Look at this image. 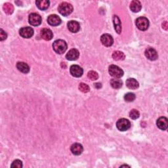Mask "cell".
I'll return each instance as SVG.
<instances>
[{
	"label": "cell",
	"instance_id": "obj_1",
	"mask_svg": "<svg viewBox=\"0 0 168 168\" xmlns=\"http://www.w3.org/2000/svg\"><path fill=\"white\" fill-rule=\"evenodd\" d=\"M53 48L57 53L62 54L67 49V44L64 40H57L53 44Z\"/></svg>",
	"mask_w": 168,
	"mask_h": 168
},
{
	"label": "cell",
	"instance_id": "obj_2",
	"mask_svg": "<svg viewBox=\"0 0 168 168\" xmlns=\"http://www.w3.org/2000/svg\"><path fill=\"white\" fill-rule=\"evenodd\" d=\"M73 7L70 3L67 2L61 3L58 7V11L63 16H68L72 13Z\"/></svg>",
	"mask_w": 168,
	"mask_h": 168
},
{
	"label": "cell",
	"instance_id": "obj_3",
	"mask_svg": "<svg viewBox=\"0 0 168 168\" xmlns=\"http://www.w3.org/2000/svg\"><path fill=\"white\" fill-rule=\"evenodd\" d=\"M110 75L115 78H120L123 75V71L116 65L110 66L108 68Z\"/></svg>",
	"mask_w": 168,
	"mask_h": 168
},
{
	"label": "cell",
	"instance_id": "obj_4",
	"mask_svg": "<svg viewBox=\"0 0 168 168\" xmlns=\"http://www.w3.org/2000/svg\"><path fill=\"white\" fill-rule=\"evenodd\" d=\"M136 25L139 30L145 31L149 26V21L146 17H139L136 20Z\"/></svg>",
	"mask_w": 168,
	"mask_h": 168
},
{
	"label": "cell",
	"instance_id": "obj_5",
	"mask_svg": "<svg viewBox=\"0 0 168 168\" xmlns=\"http://www.w3.org/2000/svg\"><path fill=\"white\" fill-rule=\"evenodd\" d=\"M117 128L121 131H127L131 127V123L128 119L122 118L119 119V120L116 123Z\"/></svg>",
	"mask_w": 168,
	"mask_h": 168
},
{
	"label": "cell",
	"instance_id": "obj_6",
	"mask_svg": "<svg viewBox=\"0 0 168 168\" xmlns=\"http://www.w3.org/2000/svg\"><path fill=\"white\" fill-rule=\"evenodd\" d=\"M28 21L32 26H37L41 25V17L37 13H32L28 18Z\"/></svg>",
	"mask_w": 168,
	"mask_h": 168
},
{
	"label": "cell",
	"instance_id": "obj_7",
	"mask_svg": "<svg viewBox=\"0 0 168 168\" xmlns=\"http://www.w3.org/2000/svg\"><path fill=\"white\" fill-rule=\"evenodd\" d=\"M100 41H101L103 45L106 47L112 46L114 43L113 37L108 33H104V34L102 35L101 37H100Z\"/></svg>",
	"mask_w": 168,
	"mask_h": 168
},
{
	"label": "cell",
	"instance_id": "obj_8",
	"mask_svg": "<svg viewBox=\"0 0 168 168\" xmlns=\"http://www.w3.org/2000/svg\"><path fill=\"white\" fill-rule=\"evenodd\" d=\"M19 33L24 38H30L33 35V30L31 27H24L19 31Z\"/></svg>",
	"mask_w": 168,
	"mask_h": 168
},
{
	"label": "cell",
	"instance_id": "obj_9",
	"mask_svg": "<svg viewBox=\"0 0 168 168\" xmlns=\"http://www.w3.org/2000/svg\"><path fill=\"white\" fill-rule=\"evenodd\" d=\"M47 22L51 26H57L60 25L62 21L59 16H57V15H51L48 17Z\"/></svg>",
	"mask_w": 168,
	"mask_h": 168
},
{
	"label": "cell",
	"instance_id": "obj_10",
	"mask_svg": "<svg viewBox=\"0 0 168 168\" xmlns=\"http://www.w3.org/2000/svg\"><path fill=\"white\" fill-rule=\"evenodd\" d=\"M145 54V56L147 57V58L150 61H155L158 59V53L154 49H153V48L152 47H149L148 48V49H147Z\"/></svg>",
	"mask_w": 168,
	"mask_h": 168
},
{
	"label": "cell",
	"instance_id": "obj_11",
	"mask_svg": "<svg viewBox=\"0 0 168 168\" xmlns=\"http://www.w3.org/2000/svg\"><path fill=\"white\" fill-rule=\"evenodd\" d=\"M84 70L78 65H72L70 67V74L74 77L79 78L83 75Z\"/></svg>",
	"mask_w": 168,
	"mask_h": 168
},
{
	"label": "cell",
	"instance_id": "obj_12",
	"mask_svg": "<svg viewBox=\"0 0 168 168\" xmlns=\"http://www.w3.org/2000/svg\"><path fill=\"white\" fill-rule=\"evenodd\" d=\"M70 150H71V152H72L73 154H74L76 156H78V155H80L82 153L84 148L81 144L74 143L71 146Z\"/></svg>",
	"mask_w": 168,
	"mask_h": 168
},
{
	"label": "cell",
	"instance_id": "obj_13",
	"mask_svg": "<svg viewBox=\"0 0 168 168\" xmlns=\"http://www.w3.org/2000/svg\"><path fill=\"white\" fill-rule=\"evenodd\" d=\"M80 56V53L79 51L76 49H70L68 53L66 55V59L69 61H76L78 59Z\"/></svg>",
	"mask_w": 168,
	"mask_h": 168
},
{
	"label": "cell",
	"instance_id": "obj_14",
	"mask_svg": "<svg viewBox=\"0 0 168 168\" xmlns=\"http://www.w3.org/2000/svg\"><path fill=\"white\" fill-rule=\"evenodd\" d=\"M68 30L72 33H76L80 30V26L79 22L75 21H71L68 22Z\"/></svg>",
	"mask_w": 168,
	"mask_h": 168
},
{
	"label": "cell",
	"instance_id": "obj_15",
	"mask_svg": "<svg viewBox=\"0 0 168 168\" xmlns=\"http://www.w3.org/2000/svg\"><path fill=\"white\" fill-rule=\"evenodd\" d=\"M158 127L162 130H166L168 126L167 119L166 117H160L156 122Z\"/></svg>",
	"mask_w": 168,
	"mask_h": 168
},
{
	"label": "cell",
	"instance_id": "obj_16",
	"mask_svg": "<svg viewBox=\"0 0 168 168\" xmlns=\"http://www.w3.org/2000/svg\"><path fill=\"white\" fill-rule=\"evenodd\" d=\"M40 34L43 39L46 41L51 40L53 38V36L52 31L50 29H48V28H44V29L41 30Z\"/></svg>",
	"mask_w": 168,
	"mask_h": 168
},
{
	"label": "cell",
	"instance_id": "obj_17",
	"mask_svg": "<svg viewBox=\"0 0 168 168\" xmlns=\"http://www.w3.org/2000/svg\"><path fill=\"white\" fill-rule=\"evenodd\" d=\"M17 68L19 71H21L24 74H27L30 71L29 66L24 62H18L17 64Z\"/></svg>",
	"mask_w": 168,
	"mask_h": 168
},
{
	"label": "cell",
	"instance_id": "obj_18",
	"mask_svg": "<svg viewBox=\"0 0 168 168\" xmlns=\"http://www.w3.org/2000/svg\"><path fill=\"white\" fill-rule=\"evenodd\" d=\"M126 86L130 89H137L139 86V82L134 78H129L126 81Z\"/></svg>",
	"mask_w": 168,
	"mask_h": 168
},
{
	"label": "cell",
	"instance_id": "obj_19",
	"mask_svg": "<svg viewBox=\"0 0 168 168\" xmlns=\"http://www.w3.org/2000/svg\"><path fill=\"white\" fill-rule=\"evenodd\" d=\"M113 22L114 25V28L118 33H121L122 32V24L119 17L117 15H114L113 17Z\"/></svg>",
	"mask_w": 168,
	"mask_h": 168
},
{
	"label": "cell",
	"instance_id": "obj_20",
	"mask_svg": "<svg viewBox=\"0 0 168 168\" xmlns=\"http://www.w3.org/2000/svg\"><path fill=\"white\" fill-rule=\"evenodd\" d=\"M142 8L141 3L139 1H137V0H134L130 5V9L134 13H138L141 11Z\"/></svg>",
	"mask_w": 168,
	"mask_h": 168
},
{
	"label": "cell",
	"instance_id": "obj_21",
	"mask_svg": "<svg viewBox=\"0 0 168 168\" xmlns=\"http://www.w3.org/2000/svg\"><path fill=\"white\" fill-rule=\"evenodd\" d=\"M36 6L40 10H46L49 6L50 2L47 0H40L36 2Z\"/></svg>",
	"mask_w": 168,
	"mask_h": 168
},
{
	"label": "cell",
	"instance_id": "obj_22",
	"mask_svg": "<svg viewBox=\"0 0 168 168\" xmlns=\"http://www.w3.org/2000/svg\"><path fill=\"white\" fill-rule=\"evenodd\" d=\"M110 85L114 89H119L122 86V81L119 78H114L110 81Z\"/></svg>",
	"mask_w": 168,
	"mask_h": 168
},
{
	"label": "cell",
	"instance_id": "obj_23",
	"mask_svg": "<svg viewBox=\"0 0 168 168\" xmlns=\"http://www.w3.org/2000/svg\"><path fill=\"white\" fill-rule=\"evenodd\" d=\"M112 58L115 61H122L125 59V55L122 51H116L113 53Z\"/></svg>",
	"mask_w": 168,
	"mask_h": 168
},
{
	"label": "cell",
	"instance_id": "obj_24",
	"mask_svg": "<svg viewBox=\"0 0 168 168\" xmlns=\"http://www.w3.org/2000/svg\"><path fill=\"white\" fill-rule=\"evenodd\" d=\"M3 8L5 13L7 14V15H11L14 11V7L11 3H5Z\"/></svg>",
	"mask_w": 168,
	"mask_h": 168
},
{
	"label": "cell",
	"instance_id": "obj_25",
	"mask_svg": "<svg viewBox=\"0 0 168 168\" xmlns=\"http://www.w3.org/2000/svg\"><path fill=\"white\" fill-rule=\"evenodd\" d=\"M135 99V95L132 93H128L125 95L124 100L127 102H133Z\"/></svg>",
	"mask_w": 168,
	"mask_h": 168
},
{
	"label": "cell",
	"instance_id": "obj_26",
	"mask_svg": "<svg viewBox=\"0 0 168 168\" xmlns=\"http://www.w3.org/2000/svg\"><path fill=\"white\" fill-rule=\"evenodd\" d=\"M78 88L81 91V92H83V93H88L90 91V88L89 87V85L86 84H84V83H81L79 85Z\"/></svg>",
	"mask_w": 168,
	"mask_h": 168
},
{
	"label": "cell",
	"instance_id": "obj_27",
	"mask_svg": "<svg viewBox=\"0 0 168 168\" xmlns=\"http://www.w3.org/2000/svg\"><path fill=\"white\" fill-rule=\"evenodd\" d=\"M139 116H140V114H139V112L137 110L133 109L131 111L129 112V117L133 119H136L139 118Z\"/></svg>",
	"mask_w": 168,
	"mask_h": 168
},
{
	"label": "cell",
	"instance_id": "obj_28",
	"mask_svg": "<svg viewBox=\"0 0 168 168\" xmlns=\"http://www.w3.org/2000/svg\"><path fill=\"white\" fill-rule=\"evenodd\" d=\"M88 78L92 80H97L99 78L98 74L95 71H89L88 74Z\"/></svg>",
	"mask_w": 168,
	"mask_h": 168
},
{
	"label": "cell",
	"instance_id": "obj_29",
	"mask_svg": "<svg viewBox=\"0 0 168 168\" xmlns=\"http://www.w3.org/2000/svg\"><path fill=\"white\" fill-rule=\"evenodd\" d=\"M11 167L15 168H21L22 167V162L19 160H16L12 163Z\"/></svg>",
	"mask_w": 168,
	"mask_h": 168
},
{
	"label": "cell",
	"instance_id": "obj_30",
	"mask_svg": "<svg viewBox=\"0 0 168 168\" xmlns=\"http://www.w3.org/2000/svg\"><path fill=\"white\" fill-rule=\"evenodd\" d=\"M7 37V34L6 33V32L3 31V29L0 30V40L3 41L6 39Z\"/></svg>",
	"mask_w": 168,
	"mask_h": 168
},
{
	"label": "cell",
	"instance_id": "obj_31",
	"mask_svg": "<svg viewBox=\"0 0 168 168\" xmlns=\"http://www.w3.org/2000/svg\"><path fill=\"white\" fill-rule=\"evenodd\" d=\"M94 86H95V88H96L97 89H100V88L102 87V85H101V84H100V83H97V84H95Z\"/></svg>",
	"mask_w": 168,
	"mask_h": 168
},
{
	"label": "cell",
	"instance_id": "obj_32",
	"mask_svg": "<svg viewBox=\"0 0 168 168\" xmlns=\"http://www.w3.org/2000/svg\"><path fill=\"white\" fill-rule=\"evenodd\" d=\"M162 27L164 28L165 30H167V22L166 21L164 22V23H163L162 25Z\"/></svg>",
	"mask_w": 168,
	"mask_h": 168
},
{
	"label": "cell",
	"instance_id": "obj_33",
	"mask_svg": "<svg viewBox=\"0 0 168 168\" xmlns=\"http://www.w3.org/2000/svg\"><path fill=\"white\" fill-rule=\"evenodd\" d=\"M121 167H129L128 166H126V165H124V166H122Z\"/></svg>",
	"mask_w": 168,
	"mask_h": 168
}]
</instances>
